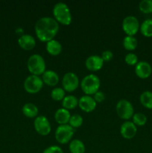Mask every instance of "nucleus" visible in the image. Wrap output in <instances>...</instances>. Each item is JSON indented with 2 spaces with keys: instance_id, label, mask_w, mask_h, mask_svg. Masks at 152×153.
<instances>
[{
  "instance_id": "a878e982",
  "label": "nucleus",
  "mask_w": 152,
  "mask_h": 153,
  "mask_svg": "<svg viewBox=\"0 0 152 153\" xmlns=\"http://www.w3.org/2000/svg\"><path fill=\"white\" fill-rule=\"evenodd\" d=\"M83 120L81 115L78 114H74L71 115L69 123V125L73 128H75L80 127L83 123Z\"/></svg>"
},
{
  "instance_id": "0eeeda50",
  "label": "nucleus",
  "mask_w": 152,
  "mask_h": 153,
  "mask_svg": "<svg viewBox=\"0 0 152 153\" xmlns=\"http://www.w3.org/2000/svg\"><path fill=\"white\" fill-rule=\"evenodd\" d=\"M43 82L42 78L35 75H30L24 82V88L30 94H36L42 89Z\"/></svg>"
},
{
  "instance_id": "dca6fc26",
  "label": "nucleus",
  "mask_w": 152,
  "mask_h": 153,
  "mask_svg": "<svg viewBox=\"0 0 152 153\" xmlns=\"http://www.w3.org/2000/svg\"><path fill=\"white\" fill-rule=\"evenodd\" d=\"M42 80L49 86H55L59 82V76L54 70H47L42 74Z\"/></svg>"
},
{
  "instance_id": "5701e85b",
  "label": "nucleus",
  "mask_w": 152,
  "mask_h": 153,
  "mask_svg": "<svg viewBox=\"0 0 152 153\" xmlns=\"http://www.w3.org/2000/svg\"><path fill=\"white\" fill-rule=\"evenodd\" d=\"M140 102L146 108L152 109V92L149 91L142 93L139 97Z\"/></svg>"
},
{
  "instance_id": "6e6552de",
  "label": "nucleus",
  "mask_w": 152,
  "mask_h": 153,
  "mask_svg": "<svg viewBox=\"0 0 152 153\" xmlns=\"http://www.w3.org/2000/svg\"><path fill=\"white\" fill-rule=\"evenodd\" d=\"M139 22L136 16L129 15L124 18L122 21V28L128 36H134L139 29Z\"/></svg>"
},
{
  "instance_id": "6ab92c4d",
  "label": "nucleus",
  "mask_w": 152,
  "mask_h": 153,
  "mask_svg": "<svg viewBox=\"0 0 152 153\" xmlns=\"http://www.w3.org/2000/svg\"><path fill=\"white\" fill-rule=\"evenodd\" d=\"M22 113L24 114V115L28 117H34L37 116L38 114V108L37 107L36 105H34V103L31 102H28L25 103L23 106H22Z\"/></svg>"
},
{
  "instance_id": "f257e3e1",
  "label": "nucleus",
  "mask_w": 152,
  "mask_h": 153,
  "mask_svg": "<svg viewBox=\"0 0 152 153\" xmlns=\"http://www.w3.org/2000/svg\"><path fill=\"white\" fill-rule=\"evenodd\" d=\"M34 29L39 40L48 42L53 40L58 32L59 24L56 19L51 16H43L37 21Z\"/></svg>"
},
{
  "instance_id": "bb28decb",
  "label": "nucleus",
  "mask_w": 152,
  "mask_h": 153,
  "mask_svg": "<svg viewBox=\"0 0 152 153\" xmlns=\"http://www.w3.org/2000/svg\"><path fill=\"white\" fill-rule=\"evenodd\" d=\"M51 97L55 101H61L65 97V91L62 88H55L51 92Z\"/></svg>"
},
{
  "instance_id": "4468645a",
  "label": "nucleus",
  "mask_w": 152,
  "mask_h": 153,
  "mask_svg": "<svg viewBox=\"0 0 152 153\" xmlns=\"http://www.w3.org/2000/svg\"><path fill=\"white\" fill-rule=\"evenodd\" d=\"M103 59L101 56L97 55H92L88 57L85 61V65L88 70L91 71H97L101 69L104 65Z\"/></svg>"
},
{
  "instance_id": "1a4fd4ad",
  "label": "nucleus",
  "mask_w": 152,
  "mask_h": 153,
  "mask_svg": "<svg viewBox=\"0 0 152 153\" xmlns=\"http://www.w3.org/2000/svg\"><path fill=\"white\" fill-rule=\"evenodd\" d=\"M79 85V79L77 75L73 72L65 73L62 79V85L64 91L72 92L77 89Z\"/></svg>"
},
{
  "instance_id": "aec40b11",
  "label": "nucleus",
  "mask_w": 152,
  "mask_h": 153,
  "mask_svg": "<svg viewBox=\"0 0 152 153\" xmlns=\"http://www.w3.org/2000/svg\"><path fill=\"white\" fill-rule=\"evenodd\" d=\"M77 105H78V99L74 95L66 96L62 100L63 107L67 110L74 109Z\"/></svg>"
},
{
  "instance_id": "b1692460",
  "label": "nucleus",
  "mask_w": 152,
  "mask_h": 153,
  "mask_svg": "<svg viewBox=\"0 0 152 153\" xmlns=\"http://www.w3.org/2000/svg\"><path fill=\"white\" fill-rule=\"evenodd\" d=\"M138 42L134 36H126L123 40V46L127 50H134L137 48Z\"/></svg>"
},
{
  "instance_id": "412c9836",
  "label": "nucleus",
  "mask_w": 152,
  "mask_h": 153,
  "mask_svg": "<svg viewBox=\"0 0 152 153\" xmlns=\"http://www.w3.org/2000/svg\"><path fill=\"white\" fill-rule=\"evenodd\" d=\"M69 150L71 153H84L85 145L79 139H74L69 143Z\"/></svg>"
},
{
  "instance_id": "423d86ee",
  "label": "nucleus",
  "mask_w": 152,
  "mask_h": 153,
  "mask_svg": "<svg viewBox=\"0 0 152 153\" xmlns=\"http://www.w3.org/2000/svg\"><path fill=\"white\" fill-rule=\"evenodd\" d=\"M116 108L118 116L123 120H129L134 114V109L132 103L125 99L119 100L116 104Z\"/></svg>"
},
{
  "instance_id": "f03ea898",
  "label": "nucleus",
  "mask_w": 152,
  "mask_h": 153,
  "mask_svg": "<svg viewBox=\"0 0 152 153\" xmlns=\"http://www.w3.org/2000/svg\"><path fill=\"white\" fill-rule=\"evenodd\" d=\"M53 14L58 22L63 25H69L72 22V13L69 6L64 2H58L53 7Z\"/></svg>"
},
{
  "instance_id": "f3484780",
  "label": "nucleus",
  "mask_w": 152,
  "mask_h": 153,
  "mask_svg": "<svg viewBox=\"0 0 152 153\" xmlns=\"http://www.w3.org/2000/svg\"><path fill=\"white\" fill-rule=\"evenodd\" d=\"M70 117H71V114H70L69 111L64 108L58 109L55 114V120L60 125L67 124V123H69V121Z\"/></svg>"
},
{
  "instance_id": "393cba45",
  "label": "nucleus",
  "mask_w": 152,
  "mask_h": 153,
  "mask_svg": "<svg viewBox=\"0 0 152 153\" xmlns=\"http://www.w3.org/2000/svg\"><path fill=\"white\" fill-rule=\"evenodd\" d=\"M133 123L136 126H142L147 123V117L141 112H137L133 115Z\"/></svg>"
},
{
  "instance_id": "c756f323",
  "label": "nucleus",
  "mask_w": 152,
  "mask_h": 153,
  "mask_svg": "<svg viewBox=\"0 0 152 153\" xmlns=\"http://www.w3.org/2000/svg\"><path fill=\"white\" fill-rule=\"evenodd\" d=\"M43 153H63V152L60 146L53 145V146H50L46 148Z\"/></svg>"
},
{
  "instance_id": "7ed1b4c3",
  "label": "nucleus",
  "mask_w": 152,
  "mask_h": 153,
  "mask_svg": "<svg viewBox=\"0 0 152 153\" xmlns=\"http://www.w3.org/2000/svg\"><path fill=\"white\" fill-rule=\"evenodd\" d=\"M28 69L31 75L40 76L46 71V62L42 55L34 54L31 55L27 63Z\"/></svg>"
},
{
  "instance_id": "2eb2a0df",
  "label": "nucleus",
  "mask_w": 152,
  "mask_h": 153,
  "mask_svg": "<svg viewBox=\"0 0 152 153\" xmlns=\"http://www.w3.org/2000/svg\"><path fill=\"white\" fill-rule=\"evenodd\" d=\"M18 43L25 50H31L34 48L36 45V40L32 35L28 34H22L18 39Z\"/></svg>"
},
{
  "instance_id": "20e7f679",
  "label": "nucleus",
  "mask_w": 152,
  "mask_h": 153,
  "mask_svg": "<svg viewBox=\"0 0 152 153\" xmlns=\"http://www.w3.org/2000/svg\"><path fill=\"white\" fill-rule=\"evenodd\" d=\"M101 82L98 76L89 74L83 77L80 82V86L86 95H92L99 91Z\"/></svg>"
},
{
  "instance_id": "a211bd4d",
  "label": "nucleus",
  "mask_w": 152,
  "mask_h": 153,
  "mask_svg": "<svg viewBox=\"0 0 152 153\" xmlns=\"http://www.w3.org/2000/svg\"><path fill=\"white\" fill-rule=\"evenodd\" d=\"M46 50L50 55H58L62 51V45L58 40L53 39L47 42Z\"/></svg>"
},
{
  "instance_id": "cd10ccee",
  "label": "nucleus",
  "mask_w": 152,
  "mask_h": 153,
  "mask_svg": "<svg viewBox=\"0 0 152 153\" xmlns=\"http://www.w3.org/2000/svg\"><path fill=\"white\" fill-rule=\"evenodd\" d=\"M139 8L142 13H152V0H142L139 4Z\"/></svg>"
},
{
  "instance_id": "ddd939ff",
  "label": "nucleus",
  "mask_w": 152,
  "mask_h": 153,
  "mask_svg": "<svg viewBox=\"0 0 152 153\" xmlns=\"http://www.w3.org/2000/svg\"><path fill=\"white\" fill-rule=\"evenodd\" d=\"M97 102L93 97L89 95L82 96L78 100V105L81 110L86 112H91L95 108Z\"/></svg>"
},
{
  "instance_id": "2f4dec72",
  "label": "nucleus",
  "mask_w": 152,
  "mask_h": 153,
  "mask_svg": "<svg viewBox=\"0 0 152 153\" xmlns=\"http://www.w3.org/2000/svg\"><path fill=\"white\" fill-rule=\"evenodd\" d=\"M93 98L96 102H101L105 100V94L102 91H98L95 94H94Z\"/></svg>"
},
{
  "instance_id": "9b49d317",
  "label": "nucleus",
  "mask_w": 152,
  "mask_h": 153,
  "mask_svg": "<svg viewBox=\"0 0 152 153\" xmlns=\"http://www.w3.org/2000/svg\"><path fill=\"white\" fill-rule=\"evenodd\" d=\"M135 73L140 79H147L151 75L152 67L147 61H139L136 64Z\"/></svg>"
},
{
  "instance_id": "9d476101",
  "label": "nucleus",
  "mask_w": 152,
  "mask_h": 153,
  "mask_svg": "<svg viewBox=\"0 0 152 153\" xmlns=\"http://www.w3.org/2000/svg\"><path fill=\"white\" fill-rule=\"evenodd\" d=\"M34 128L41 135H47L50 133L52 127L49 120L46 117L40 115L36 117L34 121Z\"/></svg>"
},
{
  "instance_id": "39448f33",
  "label": "nucleus",
  "mask_w": 152,
  "mask_h": 153,
  "mask_svg": "<svg viewBox=\"0 0 152 153\" xmlns=\"http://www.w3.org/2000/svg\"><path fill=\"white\" fill-rule=\"evenodd\" d=\"M75 129L69 124L60 125L55 131V138L60 143H67L74 134Z\"/></svg>"
},
{
  "instance_id": "f8f14e48",
  "label": "nucleus",
  "mask_w": 152,
  "mask_h": 153,
  "mask_svg": "<svg viewBox=\"0 0 152 153\" xmlns=\"http://www.w3.org/2000/svg\"><path fill=\"white\" fill-rule=\"evenodd\" d=\"M137 131V126L133 122L127 120L122 124L120 132L122 137L125 139H131L136 135Z\"/></svg>"
},
{
  "instance_id": "7c9ffc66",
  "label": "nucleus",
  "mask_w": 152,
  "mask_h": 153,
  "mask_svg": "<svg viewBox=\"0 0 152 153\" xmlns=\"http://www.w3.org/2000/svg\"><path fill=\"white\" fill-rule=\"evenodd\" d=\"M113 54L110 50H104L101 53V58L104 61H110L113 58Z\"/></svg>"
},
{
  "instance_id": "c85d7f7f",
  "label": "nucleus",
  "mask_w": 152,
  "mask_h": 153,
  "mask_svg": "<svg viewBox=\"0 0 152 153\" xmlns=\"http://www.w3.org/2000/svg\"><path fill=\"white\" fill-rule=\"evenodd\" d=\"M125 61L129 65H136L138 63V57L136 54L130 52L125 55Z\"/></svg>"
},
{
  "instance_id": "4be33fe9",
  "label": "nucleus",
  "mask_w": 152,
  "mask_h": 153,
  "mask_svg": "<svg viewBox=\"0 0 152 153\" xmlns=\"http://www.w3.org/2000/svg\"><path fill=\"white\" fill-rule=\"evenodd\" d=\"M139 29L145 37H152V19H147L143 21L140 25Z\"/></svg>"
}]
</instances>
